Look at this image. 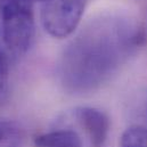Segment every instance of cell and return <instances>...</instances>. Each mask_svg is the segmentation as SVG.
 Returning <instances> with one entry per match:
<instances>
[{
    "mask_svg": "<svg viewBox=\"0 0 147 147\" xmlns=\"http://www.w3.org/2000/svg\"><path fill=\"white\" fill-rule=\"evenodd\" d=\"M87 0H43L41 23L51 37L63 39L71 36L84 13Z\"/></svg>",
    "mask_w": 147,
    "mask_h": 147,
    "instance_id": "cell-3",
    "label": "cell"
},
{
    "mask_svg": "<svg viewBox=\"0 0 147 147\" xmlns=\"http://www.w3.org/2000/svg\"><path fill=\"white\" fill-rule=\"evenodd\" d=\"M120 147H147V128L134 125L127 129L122 135Z\"/></svg>",
    "mask_w": 147,
    "mask_h": 147,
    "instance_id": "cell-7",
    "label": "cell"
},
{
    "mask_svg": "<svg viewBox=\"0 0 147 147\" xmlns=\"http://www.w3.org/2000/svg\"><path fill=\"white\" fill-rule=\"evenodd\" d=\"M72 116L86 131L90 146L104 147L110 132V119L104 112L94 107L82 106L76 107L72 112Z\"/></svg>",
    "mask_w": 147,
    "mask_h": 147,
    "instance_id": "cell-4",
    "label": "cell"
},
{
    "mask_svg": "<svg viewBox=\"0 0 147 147\" xmlns=\"http://www.w3.org/2000/svg\"><path fill=\"white\" fill-rule=\"evenodd\" d=\"M8 75H9V65L7 56L3 54L2 50H0V95L5 91L7 82H8Z\"/></svg>",
    "mask_w": 147,
    "mask_h": 147,
    "instance_id": "cell-8",
    "label": "cell"
},
{
    "mask_svg": "<svg viewBox=\"0 0 147 147\" xmlns=\"http://www.w3.org/2000/svg\"><path fill=\"white\" fill-rule=\"evenodd\" d=\"M0 20L6 47L14 54L26 53L36 32L32 0H0Z\"/></svg>",
    "mask_w": 147,
    "mask_h": 147,
    "instance_id": "cell-2",
    "label": "cell"
},
{
    "mask_svg": "<svg viewBox=\"0 0 147 147\" xmlns=\"http://www.w3.org/2000/svg\"><path fill=\"white\" fill-rule=\"evenodd\" d=\"M36 147H82L80 136L74 130H55L34 138Z\"/></svg>",
    "mask_w": 147,
    "mask_h": 147,
    "instance_id": "cell-5",
    "label": "cell"
},
{
    "mask_svg": "<svg viewBox=\"0 0 147 147\" xmlns=\"http://www.w3.org/2000/svg\"><path fill=\"white\" fill-rule=\"evenodd\" d=\"M36 1H43V0H36Z\"/></svg>",
    "mask_w": 147,
    "mask_h": 147,
    "instance_id": "cell-9",
    "label": "cell"
},
{
    "mask_svg": "<svg viewBox=\"0 0 147 147\" xmlns=\"http://www.w3.org/2000/svg\"><path fill=\"white\" fill-rule=\"evenodd\" d=\"M144 38L139 24L127 16L104 14L91 20L61 56L62 84L74 94L98 89L137 51Z\"/></svg>",
    "mask_w": 147,
    "mask_h": 147,
    "instance_id": "cell-1",
    "label": "cell"
},
{
    "mask_svg": "<svg viewBox=\"0 0 147 147\" xmlns=\"http://www.w3.org/2000/svg\"><path fill=\"white\" fill-rule=\"evenodd\" d=\"M23 140L22 128L13 121H0V147H20Z\"/></svg>",
    "mask_w": 147,
    "mask_h": 147,
    "instance_id": "cell-6",
    "label": "cell"
}]
</instances>
